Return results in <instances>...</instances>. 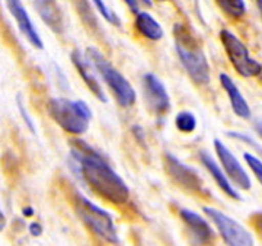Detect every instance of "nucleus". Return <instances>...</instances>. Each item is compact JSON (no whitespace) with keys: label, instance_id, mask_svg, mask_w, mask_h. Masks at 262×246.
<instances>
[{"label":"nucleus","instance_id":"423d86ee","mask_svg":"<svg viewBox=\"0 0 262 246\" xmlns=\"http://www.w3.org/2000/svg\"><path fill=\"white\" fill-rule=\"evenodd\" d=\"M220 39L225 47L230 63L233 64L234 70L244 77H253L261 75V63L253 60L248 48L239 38L230 32L229 29L220 31Z\"/></svg>","mask_w":262,"mask_h":246},{"label":"nucleus","instance_id":"6ab92c4d","mask_svg":"<svg viewBox=\"0 0 262 246\" xmlns=\"http://www.w3.org/2000/svg\"><path fill=\"white\" fill-rule=\"evenodd\" d=\"M220 9L229 16L234 19H239L246 13V5L245 0H215Z\"/></svg>","mask_w":262,"mask_h":246},{"label":"nucleus","instance_id":"4be33fe9","mask_svg":"<svg viewBox=\"0 0 262 246\" xmlns=\"http://www.w3.org/2000/svg\"><path fill=\"white\" fill-rule=\"evenodd\" d=\"M244 159L245 162L248 163V166L251 168V170L253 172V175L258 178V181L261 182L262 181V163L258 158H255L251 153H244Z\"/></svg>","mask_w":262,"mask_h":246},{"label":"nucleus","instance_id":"0eeeda50","mask_svg":"<svg viewBox=\"0 0 262 246\" xmlns=\"http://www.w3.org/2000/svg\"><path fill=\"white\" fill-rule=\"evenodd\" d=\"M203 211L207 214L214 226L217 227L220 236L223 237L227 246H255L252 235L245 229L239 221L229 217L220 210L213 207H204Z\"/></svg>","mask_w":262,"mask_h":246},{"label":"nucleus","instance_id":"7ed1b4c3","mask_svg":"<svg viewBox=\"0 0 262 246\" xmlns=\"http://www.w3.org/2000/svg\"><path fill=\"white\" fill-rule=\"evenodd\" d=\"M47 113L64 131L73 136L88 131L92 120V111L84 101L51 98L47 102Z\"/></svg>","mask_w":262,"mask_h":246},{"label":"nucleus","instance_id":"4468645a","mask_svg":"<svg viewBox=\"0 0 262 246\" xmlns=\"http://www.w3.org/2000/svg\"><path fill=\"white\" fill-rule=\"evenodd\" d=\"M34 8L39 18L54 34L64 32V18L57 0H34Z\"/></svg>","mask_w":262,"mask_h":246},{"label":"nucleus","instance_id":"c756f323","mask_svg":"<svg viewBox=\"0 0 262 246\" xmlns=\"http://www.w3.org/2000/svg\"><path fill=\"white\" fill-rule=\"evenodd\" d=\"M137 2H139V0H137ZM140 2L144 5V6H147V8L151 6V0H140Z\"/></svg>","mask_w":262,"mask_h":246},{"label":"nucleus","instance_id":"1a4fd4ad","mask_svg":"<svg viewBox=\"0 0 262 246\" xmlns=\"http://www.w3.org/2000/svg\"><path fill=\"white\" fill-rule=\"evenodd\" d=\"M214 150L219 156V159L222 162L223 166V172L226 173L227 180L232 181L236 187L241 189H251L252 182L248 175V172L244 169V166L241 165V162L237 161V158L230 151V149L226 146L225 143H222L219 139L214 140Z\"/></svg>","mask_w":262,"mask_h":246},{"label":"nucleus","instance_id":"412c9836","mask_svg":"<svg viewBox=\"0 0 262 246\" xmlns=\"http://www.w3.org/2000/svg\"><path fill=\"white\" fill-rule=\"evenodd\" d=\"M94 5L95 8H96V10L102 15L105 20H108L111 25H114V27L121 28V19L117 16V13H115L111 8H108V6L105 5L103 0H94Z\"/></svg>","mask_w":262,"mask_h":246},{"label":"nucleus","instance_id":"20e7f679","mask_svg":"<svg viewBox=\"0 0 262 246\" xmlns=\"http://www.w3.org/2000/svg\"><path fill=\"white\" fill-rule=\"evenodd\" d=\"M72 203H73V208L77 217L80 218L95 235H98L105 242H110V243L117 245L120 242L114 220L108 211L98 207L80 192H73Z\"/></svg>","mask_w":262,"mask_h":246},{"label":"nucleus","instance_id":"39448f33","mask_svg":"<svg viewBox=\"0 0 262 246\" xmlns=\"http://www.w3.org/2000/svg\"><path fill=\"white\" fill-rule=\"evenodd\" d=\"M86 56L89 63H92L94 67L98 70V73L101 75L103 82L108 85L111 89V92L115 96L117 102L121 105L122 108H128L131 105H134L137 95L134 87L131 83L124 77V76L115 69V67L101 54L99 50L95 47H89L86 50Z\"/></svg>","mask_w":262,"mask_h":246},{"label":"nucleus","instance_id":"9d476101","mask_svg":"<svg viewBox=\"0 0 262 246\" xmlns=\"http://www.w3.org/2000/svg\"><path fill=\"white\" fill-rule=\"evenodd\" d=\"M143 89L150 109L156 115H165L170 109V98L163 82L153 73L143 76Z\"/></svg>","mask_w":262,"mask_h":246},{"label":"nucleus","instance_id":"393cba45","mask_svg":"<svg viewBox=\"0 0 262 246\" xmlns=\"http://www.w3.org/2000/svg\"><path fill=\"white\" fill-rule=\"evenodd\" d=\"M227 136H230V137H233V139H237V140H242L246 144H249V146H256V143L253 142L252 139H249L248 136H245V134H241V132H234V131H229L227 132Z\"/></svg>","mask_w":262,"mask_h":246},{"label":"nucleus","instance_id":"2f4dec72","mask_svg":"<svg viewBox=\"0 0 262 246\" xmlns=\"http://www.w3.org/2000/svg\"><path fill=\"white\" fill-rule=\"evenodd\" d=\"M158 2H168V0H158Z\"/></svg>","mask_w":262,"mask_h":246},{"label":"nucleus","instance_id":"c85d7f7f","mask_svg":"<svg viewBox=\"0 0 262 246\" xmlns=\"http://www.w3.org/2000/svg\"><path fill=\"white\" fill-rule=\"evenodd\" d=\"M5 225H6V218H5V214H3L2 210H0V230H3Z\"/></svg>","mask_w":262,"mask_h":246},{"label":"nucleus","instance_id":"a211bd4d","mask_svg":"<svg viewBox=\"0 0 262 246\" xmlns=\"http://www.w3.org/2000/svg\"><path fill=\"white\" fill-rule=\"evenodd\" d=\"M72 3L75 5L76 12L79 13V16H80L84 25L91 31L98 32L99 31V24H98L96 16H95L94 10L91 8V3L88 0H72Z\"/></svg>","mask_w":262,"mask_h":246},{"label":"nucleus","instance_id":"6e6552de","mask_svg":"<svg viewBox=\"0 0 262 246\" xmlns=\"http://www.w3.org/2000/svg\"><path fill=\"white\" fill-rule=\"evenodd\" d=\"M165 169L168 175L178 184L181 188L187 189L192 194H204L206 188L203 180L196 169L185 165L184 162L178 159L172 153H165Z\"/></svg>","mask_w":262,"mask_h":246},{"label":"nucleus","instance_id":"f257e3e1","mask_svg":"<svg viewBox=\"0 0 262 246\" xmlns=\"http://www.w3.org/2000/svg\"><path fill=\"white\" fill-rule=\"evenodd\" d=\"M70 159L79 176L103 199L115 206L130 199V188L99 151L83 140H72Z\"/></svg>","mask_w":262,"mask_h":246},{"label":"nucleus","instance_id":"f03ea898","mask_svg":"<svg viewBox=\"0 0 262 246\" xmlns=\"http://www.w3.org/2000/svg\"><path fill=\"white\" fill-rule=\"evenodd\" d=\"M173 39L179 60L196 85L210 83V66L198 38L184 24L173 25Z\"/></svg>","mask_w":262,"mask_h":246},{"label":"nucleus","instance_id":"b1692460","mask_svg":"<svg viewBox=\"0 0 262 246\" xmlns=\"http://www.w3.org/2000/svg\"><path fill=\"white\" fill-rule=\"evenodd\" d=\"M131 132L134 134V137L140 142V144H144L146 146V136H144V130L141 128L140 125H134L131 128Z\"/></svg>","mask_w":262,"mask_h":246},{"label":"nucleus","instance_id":"f3484780","mask_svg":"<svg viewBox=\"0 0 262 246\" xmlns=\"http://www.w3.org/2000/svg\"><path fill=\"white\" fill-rule=\"evenodd\" d=\"M136 28L143 37H146L150 41H159L160 38L163 37V28L147 12H137Z\"/></svg>","mask_w":262,"mask_h":246},{"label":"nucleus","instance_id":"a878e982","mask_svg":"<svg viewBox=\"0 0 262 246\" xmlns=\"http://www.w3.org/2000/svg\"><path fill=\"white\" fill-rule=\"evenodd\" d=\"M28 229H29V233H31L32 236L38 237L42 235V226H41L39 223H31V225L28 226Z\"/></svg>","mask_w":262,"mask_h":246},{"label":"nucleus","instance_id":"cd10ccee","mask_svg":"<svg viewBox=\"0 0 262 246\" xmlns=\"http://www.w3.org/2000/svg\"><path fill=\"white\" fill-rule=\"evenodd\" d=\"M22 213H24V216L25 217H31V216H34V210H32V207H27L22 210Z\"/></svg>","mask_w":262,"mask_h":246},{"label":"nucleus","instance_id":"9b49d317","mask_svg":"<svg viewBox=\"0 0 262 246\" xmlns=\"http://www.w3.org/2000/svg\"><path fill=\"white\" fill-rule=\"evenodd\" d=\"M179 216L185 223L194 245L206 246L214 239V230L208 225L206 218L201 217L198 213L189 208H181Z\"/></svg>","mask_w":262,"mask_h":246},{"label":"nucleus","instance_id":"aec40b11","mask_svg":"<svg viewBox=\"0 0 262 246\" xmlns=\"http://www.w3.org/2000/svg\"><path fill=\"white\" fill-rule=\"evenodd\" d=\"M175 125L181 132H192L196 128L195 115L189 111H181L175 117Z\"/></svg>","mask_w":262,"mask_h":246},{"label":"nucleus","instance_id":"2eb2a0df","mask_svg":"<svg viewBox=\"0 0 262 246\" xmlns=\"http://www.w3.org/2000/svg\"><path fill=\"white\" fill-rule=\"evenodd\" d=\"M198 156H200V161H201V163L204 165V168L210 172V175L213 176V180L215 181V184L219 185V188L222 189L226 195H229L230 198L241 201V199H242L241 194L236 191V188L233 187V184L227 180L226 173L223 172V169L217 165V162L213 159V156L204 150L200 151V153H198Z\"/></svg>","mask_w":262,"mask_h":246},{"label":"nucleus","instance_id":"dca6fc26","mask_svg":"<svg viewBox=\"0 0 262 246\" xmlns=\"http://www.w3.org/2000/svg\"><path fill=\"white\" fill-rule=\"evenodd\" d=\"M219 79H220V83H222L223 89H225L229 99H230V105H232L233 113L239 118H244V120L251 118V108H249L246 99L244 98V95L241 94L239 87L233 82V79L229 75H226V73H222L219 76Z\"/></svg>","mask_w":262,"mask_h":246},{"label":"nucleus","instance_id":"5701e85b","mask_svg":"<svg viewBox=\"0 0 262 246\" xmlns=\"http://www.w3.org/2000/svg\"><path fill=\"white\" fill-rule=\"evenodd\" d=\"M18 109L19 113H20V117H22V120H24V123L27 124V127H28L29 130L32 134H35V124L32 121V118L29 117L28 111H27V108L24 106V102H22V99H20V96H18Z\"/></svg>","mask_w":262,"mask_h":246},{"label":"nucleus","instance_id":"7c9ffc66","mask_svg":"<svg viewBox=\"0 0 262 246\" xmlns=\"http://www.w3.org/2000/svg\"><path fill=\"white\" fill-rule=\"evenodd\" d=\"M256 5H258V8L261 10V0H256Z\"/></svg>","mask_w":262,"mask_h":246},{"label":"nucleus","instance_id":"bb28decb","mask_svg":"<svg viewBox=\"0 0 262 246\" xmlns=\"http://www.w3.org/2000/svg\"><path fill=\"white\" fill-rule=\"evenodd\" d=\"M124 2L127 3V6H128L134 13L139 12V2H137V0H124Z\"/></svg>","mask_w":262,"mask_h":246},{"label":"nucleus","instance_id":"f8f14e48","mask_svg":"<svg viewBox=\"0 0 262 246\" xmlns=\"http://www.w3.org/2000/svg\"><path fill=\"white\" fill-rule=\"evenodd\" d=\"M6 6H8V9L12 13V16L16 20L20 32L31 42V46H34L38 50H42L44 48V42H42L38 31L34 27L31 18H29L28 12L25 9L22 0H6Z\"/></svg>","mask_w":262,"mask_h":246},{"label":"nucleus","instance_id":"ddd939ff","mask_svg":"<svg viewBox=\"0 0 262 246\" xmlns=\"http://www.w3.org/2000/svg\"><path fill=\"white\" fill-rule=\"evenodd\" d=\"M70 60H72V63H73L76 69H77V72H79L80 77L83 79V82L86 83V86L89 87V91L96 96V99H99L102 104H106V101H108V99H106V95L103 92L101 83L98 82L96 76L94 75L89 60L82 54V51H80V50L72 51Z\"/></svg>","mask_w":262,"mask_h":246}]
</instances>
